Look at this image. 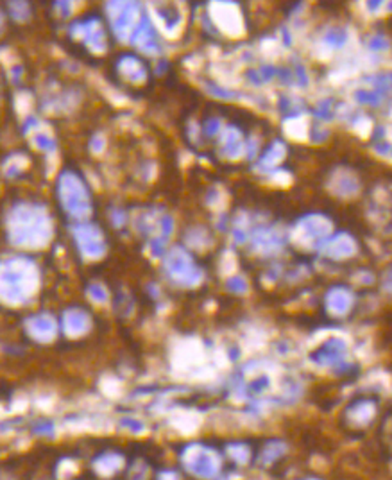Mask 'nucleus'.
Masks as SVG:
<instances>
[{"instance_id": "1", "label": "nucleus", "mask_w": 392, "mask_h": 480, "mask_svg": "<svg viewBox=\"0 0 392 480\" xmlns=\"http://www.w3.org/2000/svg\"><path fill=\"white\" fill-rule=\"evenodd\" d=\"M6 229L13 246L27 251H38L51 244L54 236V221L47 206L20 201L8 212Z\"/></svg>"}, {"instance_id": "2", "label": "nucleus", "mask_w": 392, "mask_h": 480, "mask_svg": "<svg viewBox=\"0 0 392 480\" xmlns=\"http://www.w3.org/2000/svg\"><path fill=\"white\" fill-rule=\"evenodd\" d=\"M39 269L29 256L16 255L0 262V299L9 305H24L39 289Z\"/></svg>"}, {"instance_id": "3", "label": "nucleus", "mask_w": 392, "mask_h": 480, "mask_svg": "<svg viewBox=\"0 0 392 480\" xmlns=\"http://www.w3.org/2000/svg\"><path fill=\"white\" fill-rule=\"evenodd\" d=\"M58 199L59 205L63 208L70 219L79 222H87L91 215V197L88 192L87 182L74 170H65L58 177Z\"/></svg>"}, {"instance_id": "4", "label": "nucleus", "mask_w": 392, "mask_h": 480, "mask_svg": "<svg viewBox=\"0 0 392 480\" xmlns=\"http://www.w3.org/2000/svg\"><path fill=\"white\" fill-rule=\"evenodd\" d=\"M163 271L172 284L192 289L201 285L204 278L203 269L197 265L192 253L183 246H174L163 255Z\"/></svg>"}, {"instance_id": "5", "label": "nucleus", "mask_w": 392, "mask_h": 480, "mask_svg": "<svg viewBox=\"0 0 392 480\" xmlns=\"http://www.w3.org/2000/svg\"><path fill=\"white\" fill-rule=\"evenodd\" d=\"M181 462L194 476L203 480L215 479L222 466L219 453L201 443H192L186 446L181 453Z\"/></svg>"}, {"instance_id": "6", "label": "nucleus", "mask_w": 392, "mask_h": 480, "mask_svg": "<svg viewBox=\"0 0 392 480\" xmlns=\"http://www.w3.org/2000/svg\"><path fill=\"white\" fill-rule=\"evenodd\" d=\"M106 15L111 29H113V34L120 42L129 44L134 31L146 16V11L140 9V4H134V2H108Z\"/></svg>"}, {"instance_id": "7", "label": "nucleus", "mask_w": 392, "mask_h": 480, "mask_svg": "<svg viewBox=\"0 0 392 480\" xmlns=\"http://www.w3.org/2000/svg\"><path fill=\"white\" fill-rule=\"evenodd\" d=\"M334 232V225L324 213L310 212L298 219L289 239L298 242H308V248L319 249V246Z\"/></svg>"}, {"instance_id": "8", "label": "nucleus", "mask_w": 392, "mask_h": 480, "mask_svg": "<svg viewBox=\"0 0 392 480\" xmlns=\"http://www.w3.org/2000/svg\"><path fill=\"white\" fill-rule=\"evenodd\" d=\"M77 251L87 262L101 260L108 251V242L104 232L94 222H77L72 228Z\"/></svg>"}, {"instance_id": "9", "label": "nucleus", "mask_w": 392, "mask_h": 480, "mask_svg": "<svg viewBox=\"0 0 392 480\" xmlns=\"http://www.w3.org/2000/svg\"><path fill=\"white\" fill-rule=\"evenodd\" d=\"M68 32L74 39L82 42V45L95 56L106 54L108 51V38L106 31L102 27V22L99 18H88L81 20V22H74L68 27Z\"/></svg>"}, {"instance_id": "10", "label": "nucleus", "mask_w": 392, "mask_h": 480, "mask_svg": "<svg viewBox=\"0 0 392 480\" xmlns=\"http://www.w3.org/2000/svg\"><path fill=\"white\" fill-rule=\"evenodd\" d=\"M346 357H348V344L341 337H329L310 355V360L319 367H331L337 373H349L351 367L346 362Z\"/></svg>"}, {"instance_id": "11", "label": "nucleus", "mask_w": 392, "mask_h": 480, "mask_svg": "<svg viewBox=\"0 0 392 480\" xmlns=\"http://www.w3.org/2000/svg\"><path fill=\"white\" fill-rule=\"evenodd\" d=\"M289 233L285 229L278 228L272 225H262L256 229H253L249 242L255 253L260 255H274V253L282 251L285 244L289 242Z\"/></svg>"}, {"instance_id": "12", "label": "nucleus", "mask_w": 392, "mask_h": 480, "mask_svg": "<svg viewBox=\"0 0 392 480\" xmlns=\"http://www.w3.org/2000/svg\"><path fill=\"white\" fill-rule=\"evenodd\" d=\"M358 249H360L358 240L355 239L351 233L339 232L331 233V235L319 246L317 251L321 253L324 258L331 260V262H344V260L353 258L358 253Z\"/></svg>"}, {"instance_id": "13", "label": "nucleus", "mask_w": 392, "mask_h": 480, "mask_svg": "<svg viewBox=\"0 0 392 480\" xmlns=\"http://www.w3.org/2000/svg\"><path fill=\"white\" fill-rule=\"evenodd\" d=\"M210 11V24L215 31H222L229 36H240L244 32V18L235 4H215Z\"/></svg>"}, {"instance_id": "14", "label": "nucleus", "mask_w": 392, "mask_h": 480, "mask_svg": "<svg viewBox=\"0 0 392 480\" xmlns=\"http://www.w3.org/2000/svg\"><path fill=\"white\" fill-rule=\"evenodd\" d=\"M355 299L353 289L344 284H335L326 291L324 308L334 317H344L355 307Z\"/></svg>"}, {"instance_id": "15", "label": "nucleus", "mask_w": 392, "mask_h": 480, "mask_svg": "<svg viewBox=\"0 0 392 480\" xmlns=\"http://www.w3.org/2000/svg\"><path fill=\"white\" fill-rule=\"evenodd\" d=\"M378 414V402L371 396H362L353 400L346 409V417L351 427L364 429L373 423Z\"/></svg>"}, {"instance_id": "16", "label": "nucleus", "mask_w": 392, "mask_h": 480, "mask_svg": "<svg viewBox=\"0 0 392 480\" xmlns=\"http://www.w3.org/2000/svg\"><path fill=\"white\" fill-rule=\"evenodd\" d=\"M184 18L181 9H177L176 6H160L158 9H154V27H160V31L163 32L169 39H176V36L179 34L181 29H183Z\"/></svg>"}, {"instance_id": "17", "label": "nucleus", "mask_w": 392, "mask_h": 480, "mask_svg": "<svg viewBox=\"0 0 392 480\" xmlns=\"http://www.w3.org/2000/svg\"><path fill=\"white\" fill-rule=\"evenodd\" d=\"M117 74L122 81L131 84H144L149 77L146 63L134 54H124L117 61Z\"/></svg>"}, {"instance_id": "18", "label": "nucleus", "mask_w": 392, "mask_h": 480, "mask_svg": "<svg viewBox=\"0 0 392 480\" xmlns=\"http://www.w3.org/2000/svg\"><path fill=\"white\" fill-rule=\"evenodd\" d=\"M81 91L77 88H67V90L59 91V94H51L47 99H45L44 108L47 113H54V115H65V113H72L79 108L81 104L82 97Z\"/></svg>"}, {"instance_id": "19", "label": "nucleus", "mask_w": 392, "mask_h": 480, "mask_svg": "<svg viewBox=\"0 0 392 480\" xmlns=\"http://www.w3.org/2000/svg\"><path fill=\"white\" fill-rule=\"evenodd\" d=\"M25 330L38 343H51L58 335V321L51 314H36L25 321Z\"/></svg>"}, {"instance_id": "20", "label": "nucleus", "mask_w": 392, "mask_h": 480, "mask_svg": "<svg viewBox=\"0 0 392 480\" xmlns=\"http://www.w3.org/2000/svg\"><path fill=\"white\" fill-rule=\"evenodd\" d=\"M328 185L331 192L337 194L339 197H353L360 192V179L349 169L334 170L328 179Z\"/></svg>"}, {"instance_id": "21", "label": "nucleus", "mask_w": 392, "mask_h": 480, "mask_svg": "<svg viewBox=\"0 0 392 480\" xmlns=\"http://www.w3.org/2000/svg\"><path fill=\"white\" fill-rule=\"evenodd\" d=\"M220 153L228 160H239L246 154V140L236 126H228L220 134Z\"/></svg>"}, {"instance_id": "22", "label": "nucleus", "mask_w": 392, "mask_h": 480, "mask_svg": "<svg viewBox=\"0 0 392 480\" xmlns=\"http://www.w3.org/2000/svg\"><path fill=\"white\" fill-rule=\"evenodd\" d=\"M61 324L68 337H81L91 328V317L82 308H68L63 314Z\"/></svg>"}, {"instance_id": "23", "label": "nucleus", "mask_w": 392, "mask_h": 480, "mask_svg": "<svg viewBox=\"0 0 392 480\" xmlns=\"http://www.w3.org/2000/svg\"><path fill=\"white\" fill-rule=\"evenodd\" d=\"M285 156H286L285 142H283V140H274L271 146L263 151L256 167H258V170H262V172L271 174L272 170L279 169L278 165L283 162V158Z\"/></svg>"}, {"instance_id": "24", "label": "nucleus", "mask_w": 392, "mask_h": 480, "mask_svg": "<svg viewBox=\"0 0 392 480\" xmlns=\"http://www.w3.org/2000/svg\"><path fill=\"white\" fill-rule=\"evenodd\" d=\"M184 244L189 246V251H206V249L212 248L213 236L210 235V232L203 226H194L189 232L184 233Z\"/></svg>"}, {"instance_id": "25", "label": "nucleus", "mask_w": 392, "mask_h": 480, "mask_svg": "<svg viewBox=\"0 0 392 480\" xmlns=\"http://www.w3.org/2000/svg\"><path fill=\"white\" fill-rule=\"evenodd\" d=\"M348 29L341 27V25H331V27L324 29V32L321 34V42L324 47H328L329 51H339V49L344 47L348 44Z\"/></svg>"}, {"instance_id": "26", "label": "nucleus", "mask_w": 392, "mask_h": 480, "mask_svg": "<svg viewBox=\"0 0 392 480\" xmlns=\"http://www.w3.org/2000/svg\"><path fill=\"white\" fill-rule=\"evenodd\" d=\"M286 452V445L283 441H278V439H272V441L267 443L263 446L262 453H260V465L262 466H271L272 462H276L278 459H282Z\"/></svg>"}, {"instance_id": "27", "label": "nucleus", "mask_w": 392, "mask_h": 480, "mask_svg": "<svg viewBox=\"0 0 392 480\" xmlns=\"http://www.w3.org/2000/svg\"><path fill=\"white\" fill-rule=\"evenodd\" d=\"M29 165H31V162L24 153H15L4 162V174L8 177H16L25 172Z\"/></svg>"}, {"instance_id": "28", "label": "nucleus", "mask_w": 392, "mask_h": 480, "mask_svg": "<svg viewBox=\"0 0 392 480\" xmlns=\"http://www.w3.org/2000/svg\"><path fill=\"white\" fill-rule=\"evenodd\" d=\"M95 468L102 475H113L122 468V457L118 453H106L95 461Z\"/></svg>"}, {"instance_id": "29", "label": "nucleus", "mask_w": 392, "mask_h": 480, "mask_svg": "<svg viewBox=\"0 0 392 480\" xmlns=\"http://www.w3.org/2000/svg\"><path fill=\"white\" fill-rule=\"evenodd\" d=\"M384 97H385L384 94L373 90V88H371V90H357L353 94V99L358 104H364V106H373V108L380 106V104L384 103Z\"/></svg>"}, {"instance_id": "30", "label": "nucleus", "mask_w": 392, "mask_h": 480, "mask_svg": "<svg viewBox=\"0 0 392 480\" xmlns=\"http://www.w3.org/2000/svg\"><path fill=\"white\" fill-rule=\"evenodd\" d=\"M335 101L334 99H322L321 103L317 104V108L314 110V115L315 117L321 120V122H328V120H331V118L335 117V113H337V110H335Z\"/></svg>"}, {"instance_id": "31", "label": "nucleus", "mask_w": 392, "mask_h": 480, "mask_svg": "<svg viewBox=\"0 0 392 480\" xmlns=\"http://www.w3.org/2000/svg\"><path fill=\"white\" fill-rule=\"evenodd\" d=\"M87 292L88 298L97 305H106L110 301V292H108V289L104 285L99 284V282H91L87 287Z\"/></svg>"}, {"instance_id": "32", "label": "nucleus", "mask_w": 392, "mask_h": 480, "mask_svg": "<svg viewBox=\"0 0 392 480\" xmlns=\"http://www.w3.org/2000/svg\"><path fill=\"white\" fill-rule=\"evenodd\" d=\"M228 453L233 461L239 462V465H246L249 461V448L244 443H232L228 446Z\"/></svg>"}, {"instance_id": "33", "label": "nucleus", "mask_w": 392, "mask_h": 480, "mask_svg": "<svg viewBox=\"0 0 392 480\" xmlns=\"http://www.w3.org/2000/svg\"><path fill=\"white\" fill-rule=\"evenodd\" d=\"M106 147H108V140H106V137H104V133H95L94 137L90 138V142H88V149H90V153L94 154V156H101V154H104Z\"/></svg>"}, {"instance_id": "34", "label": "nucleus", "mask_w": 392, "mask_h": 480, "mask_svg": "<svg viewBox=\"0 0 392 480\" xmlns=\"http://www.w3.org/2000/svg\"><path fill=\"white\" fill-rule=\"evenodd\" d=\"M15 108L18 113L27 115V118H29V113H31V108H32L31 94H29V91H20V94L15 97Z\"/></svg>"}, {"instance_id": "35", "label": "nucleus", "mask_w": 392, "mask_h": 480, "mask_svg": "<svg viewBox=\"0 0 392 480\" xmlns=\"http://www.w3.org/2000/svg\"><path fill=\"white\" fill-rule=\"evenodd\" d=\"M367 49L371 52H387L391 49V42H388L387 36L384 34H374L369 38Z\"/></svg>"}, {"instance_id": "36", "label": "nucleus", "mask_w": 392, "mask_h": 480, "mask_svg": "<svg viewBox=\"0 0 392 480\" xmlns=\"http://www.w3.org/2000/svg\"><path fill=\"white\" fill-rule=\"evenodd\" d=\"M226 287H228V291L233 292V294H246V292L249 291L247 279L244 278V276H232V278L228 279Z\"/></svg>"}, {"instance_id": "37", "label": "nucleus", "mask_w": 392, "mask_h": 480, "mask_svg": "<svg viewBox=\"0 0 392 480\" xmlns=\"http://www.w3.org/2000/svg\"><path fill=\"white\" fill-rule=\"evenodd\" d=\"M11 16L16 22H27L31 16V6L25 2H16V4H11Z\"/></svg>"}, {"instance_id": "38", "label": "nucleus", "mask_w": 392, "mask_h": 480, "mask_svg": "<svg viewBox=\"0 0 392 480\" xmlns=\"http://www.w3.org/2000/svg\"><path fill=\"white\" fill-rule=\"evenodd\" d=\"M220 131H222V120H220L219 117L208 118L203 126V133L206 134V137H217Z\"/></svg>"}, {"instance_id": "39", "label": "nucleus", "mask_w": 392, "mask_h": 480, "mask_svg": "<svg viewBox=\"0 0 392 480\" xmlns=\"http://www.w3.org/2000/svg\"><path fill=\"white\" fill-rule=\"evenodd\" d=\"M329 137V131L326 130L324 126H322L321 122H315L314 126L310 127V138H312V142H315V144H319V142H324L326 138Z\"/></svg>"}, {"instance_id": "40", "label": "nucleus", "mask_w": 392, "mask_h": 480, "mask_svg": "<svg viewBox=\"0 0 392 480\" xmlns=\"http://www.w3.org/2000/svg\"><path fill=\"white\" fill-rule=\"evenodd\" d=\"M110 219L113 222L115 228H124L127 222V213L122 208H113L110 213Z\"/></svg>"}, {"instance_id": "41", "label": "nucleus", "mask_w": 392, "mask_h": 480, "mask_svg": "<svg viewBox=\"0 0 392 480\" xmlns=\"http://www.w3.org/2000/svg\"><path fill=\"white\" fill-rule=\"evenodd\" d=\"M74 8H75L74 2H58V4H56V11L61 16H70L72 13L75 11Z\"/></svg>"}, {"instance_id": "42", "label": "nucleus", "mask_w": 392, "mask_h": 480, "mask_svg": "<svg viewBox=\"0 0 392 480\" xmlns=\"http://www.w3.org/2000/svg\"><path fill=\"white\" fill-rule=\"evenodd\" d=\"M381 289H384L387 294L392 296V267H388L387 271H385L384 278H381Z\"/></svg>"}, {"instance_id": "43", "label": "nucleus", "mask_w": 392, "mask_h": 480, "mask_svg": "<svg viewBox=\"0 0 392 480\" xmlns=\"http://www.w3.org/2000/svg\"><path fill=\"white\" fill-rule=\"evenodd\" d=\"M160 480H179V479H177V475L174 472H163L160 475Z\"/></svg>"}, {"instance_id": "44", "label": "nucleus", "mask_w": 392, "mask_h": 480, "mask_svg": "<svg viewBox=\"0 0 392 480\" xmlns=\"http://www.w3.org/2000/svg\"><path fill=\"white\" fill-rule=\"evenodd\" d=\"M4 24H6L4 15H2V11H0V34H2V31H4Z\"/></svg>"}, {"instance_id": "45", "label": "nucleus", "mask_w": 392, "mask_h": 480, "mask_svg": "<svg viewBox=\"0 0 392 480\" xmlns=\"http://www.w3.org/2000/svg\"><path fill=\"white\" fill-rule=\"evenodd\" d=\"M0 91H2V90H0Z\"/></svg>"}]
</instances>
